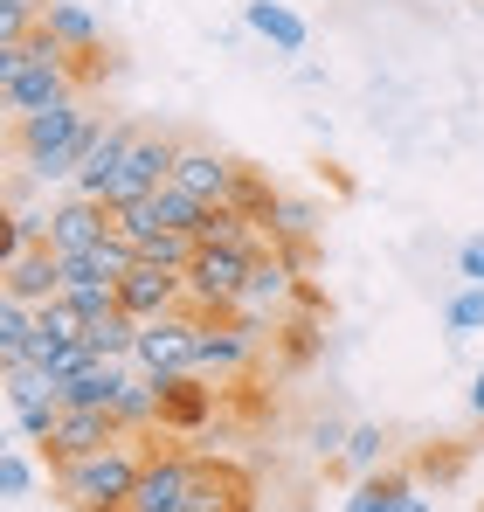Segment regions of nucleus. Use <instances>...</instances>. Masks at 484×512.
<instances>
[{
    "instance_id": "35",
    "label": "nucleus",
    "mask_w": 484,
    "mask_h": 512,
    "mask_svg": "<svg viewBox=\"0 0 484 512\" xmlns=\"http://www.w3.org/2000/svg\"><path fill=\"white\" fill-rule=\"evenodd\" d=\"M402 512H436V506H429V499H408V506Z\"/></svg>"
},
{
    "instance_id": "10",
    "label": "nucleus",
    "mask_w": 484,
    "mask_h": 512,
    "mask_svg": "<svg viewBox=\"0 0 484 512\" xmlns=\"http://www.w3.org/2000/svg\"><path fill=\"white\" fill-rule=\"evenodd\" d=\"M118 305L132 312V319H166V312H180L187 305V277L180 270H160V263H132L125 270V284H118Z\"/></svg>"
},
{
    "instance_id": "24",
    "label": "nucleus",
    "mask_w": 484,
    "mask_h": 512,
    "mask_svg": "<svg viewBox=\"0 0 484 512\" xmlns=\"http://www.w3.org/2000/svg\"><path fill=\"white\" fill-rule=\"evenodd\" d=\"M153 215H160V229H201V215H208V201H194L180 180H166L160 194H153Z\"/></svg>"
},
{
    "instance_id": "4",
    "label": "nucleus",
    "mask_w": 484,
    "mask_h": 512,
    "mask_svg": "<svg viewBox=\"0 0 484 512\" xmlns=\"http://www.w3.org/2000/svg\"><path fill=\"white\" fill-rule=\"evenodd\" d=\"M249 250H201L180 277H187V305L201 312V319H229L242 305V284H249Z\"/></svg>"
},
{
    "instance_id": "18",
    "label": "nucleus",
    "mask_w": 484,
    "mask_h": 512,
    "mask_svg": "<svg viewBox=\"0 0 484 512\" xmlns=\"http://www.w3.org/2000/svg\"><path fill=\"white\" fill-rule=\"evenodd\" d=\"M42 28L70 49V56H90V49H104V21L83 7V0H49V14H42Z\"/></svg>"
},
{
    "instance_id": "21",
    "label": "nucleus",
    "mask_w": 484,
    "mask_h": 512,
    "mask_svg": "<svg viewBox=\"0 0 484 512\" xmlns=\"http://www.w3.org/2000/svg\"><path fill=\"white\" fill-rule=\"evenodd\" d=\"M339 471H346L353 485L374 478V471H388V429H381V423H353L346 450H339Z\"/></svg>"
},
{
    "instance_id": "27",
    "label": "nucleus",
    "mask_w": 484,
    "mask_h": 512,
    "mask_svg": "<svg viewBox=\"0 0 484 512\" xmlns=\"http://www.w3.org/2000/svg\"><path fill=\"white\" fill-rule=\"evenodd\" d=\"M35 485H42L35 457H28V450H7V457H0V499L21 506V499H35Z\"/></svg>"
},
{
    "instance_id": "19",
    "label": "nucleus",
    "mask_w": 484,
    "mask_h": 512,
    "mask_svg": "<svg viewBox=\"0 0 484 512\" xmlns=\"http://www.w3.org/2000/svg\"><path fill=\"white\" fill-rule=\"evenodd\" d=\"M139 326H146V319H132L125 305H111V312H90V319H83V340H90V353H104V360H132Z\"/></svg>"
},
{
    "instance_id": "29",
    "label": "nucleus",
    "mask_w": 484,
    "mask_h": 512,
    "mask_svg": "<svg viewBox=\"0 0 484 512\" xmlns=\"http://www.w3.org/2000/svg\"><path fill=\"white\" fill-rule=\"evenodd\" d=\"M42 14H49V0H0V42H28L42 28Z\"/></svg>"
},
{
    "instance_id": "15",
    "label": "nucleus",
    "mask_w": 484,
    "mask_h": 512,
    "mask_svg": "<svg viewBox=\"0 0 484 512\" xmlns=\"http://www.w3.org/2000/svg\"><path fill=\"white\" fill-rule=\"evenodd\" d=\"M242 28L263 35L277 56H305V42H312V28H305V14L291 0H242Z\"/></svg>"
},
{
    "instance_id": "6",
    "label": "nucleus",
    "mask_w": 484,
    "mask_h": 512,
    "mask_svg": "<svg viewBox=\"0 0 484 512\" xmlns=\"http://www.w3.org/2000/svg\"><path fill=\"white\" fill-rule=\"evenodd\" d=\"M194 340H201V312L194 305H180V312H166V319H146L139 326V346H132V367H146V374H194Z\"/></svg>"
},
{
    "instance_id": "25",
    "label": "nucleus",
    "mask_w": 484,
    "mask_h": 512,
    "mask_svg": "<svg viewBox=\"0 0 484 512\" xmlns=\"http://www.w3.org/2000/svg\"><path fill=\"white\" fill-rule=\"evenodd\" d=\"M139 256H146V263H160V270H187V263L201 256V243H194V229H160V236H146V243H139Z\"/></svg>"
},
{
    "instance_id": "16",
    "label": "nucleus",
    "mask_w": 484,
    "mask_h": 512,
    "mask_svg": "<svg viewBox=\"0 0 484 512\" xmlns=\"http://www.w3.org/2000/svg\"><path fill=\"white\" fill-rule=\"evenodd\" d=\"M263 229H270L277 250H312L319 229H325V208H319V201H305V194H277V208H270Z\"/></svg>"
},
{
    "instance_id": "7",
    "label": "nucleus",
    "mask_w": 484,
    "mask_h": 512,
    "mask_svg": "<svg viewBox=\"0 0 484 512\" xmlns=\"http://www.w3.org/2000/svg\"><path fill=\"white\" fill-rule=\"evenodd\" d=\"M173 160H180V139H166V132H139L132 153H125V167H118V180L104 187V208H132V201L160 194L166 180H173Z\"/></svg>"
},
{
    "instance_id": "32",
    "label": "nucleus",
    "mask_w": 484,
    "mask_h": 512,
    "mask_svg": "<svg viewBox=\"0 0 484 512\" xmlns=\"http://www.w3.org/2000/svg\"><path fill=\"white\" fill-rule=\"evenodd\" d=\"M346 436H353V423H339V416H319V423H312V450H319L325 464H339Z\"/></svg>"
},
{
    "instance_id": "9",
    "label": "nucleus",
    "mask_w": 484,
    "mask_h": 512,
    "mask_svg": "<svg viewBox=\"0 0 484 512\" xmlns=\"http://www.w3.org/2000/svg\"><path fill=\"white\" fill-rule=\"evenodd\" d=\"M173 180L194 194V201H208V208H229L242 187V160H229L222 146H180V160H173Z\"/></svg>"
},
{
    "instance_id": "5",
    "label": "nucleus",
    "mask_w": 484,
    "mask_h": 512,
    "mask_svg": "<svg viewBox=\"0 0 484 512\" xmlns=\"http://www.w3.org/2000/svg\"><path fill=\"white\" fill-rule=\"evenodd\" d=\"M298 291H305V270H298V256L263 250L256 263H249V284H242L236 319H256V326H270V333H277V319L298 305Z\"/></svg>"
},
{
    "instance_id": "23",
    "label": "nucleus",
    "mask_w": 484,
    "mask_h": 512,
    "mask_svg": "<svg viewBox=\"0 0 484 512\" xmlns=\"http://www.w3.org/2000/svg\"><path fill=\"white\" fill-rule=\"evenodd\" d=\"M277 346H284V367H305V360L319 353V312H312V305L284 312V319H277Z\"/></svg>"
},
{
    "instance_id": "8",
    "label": "nucleus",
    "mask_w": 484,
    "mask_h": 512,
    "mask_svg": "<svg viewBox=\"0 0 484 512\" xmlns=\"http://www.w3.org/2000/svg\"><path fill=\"white\" fill-rule=\"evenodd\" d=\"M111 236V208L104 201H90V194H63V201H49V250L56 256H83V250H97Z\"/></svg>"
},
{
    "instance_id": "14",
    "label": "nucleus",
    "mask_w": 484,
    "mask_h": 512,
    "mask_svg": "<svg viewBox=\"0 0 484 512\" xmlns=\"http://www.w3.org/2000/svg\"><path fill=\"white\" fill-rule=\"evenodd\" d=\"M187 512H256V485L242 478L236 464L201 457L194 464V499H187Z\"/></svg>"
},
{
    "instance_id": "31",
    "label": "nucleus",
    "mask_w": 484,
    "mask_h": 512,
    "mask_svg": "<svg viewBox=\"0 0 484 512\" xmlns=\"http://www.w3.org/2000/svg\"><path fill=\"white\" fill-rule=\"evenodd\" d=\"M35 326L42 333H56V340H83V312L70 298H49V305H35Z\"/></svg>"
},
{
    "instance_id": "20",
    "label": "nucleus",
    "mask_w": 484,
    "mask_h": 512,
    "mask_svg": "<svg viewBox=\"0 0 484 512\" xmlns=\"http://www.w3.org/2000/svg\"><path fill=\"white\" fill-rule=\"evenodd\" d=\"M408 499H415V478H408L402 464H388V471L360 478V485H353V499H346L339 512H402Z\"/></svg>"
},
{
    "instance_id": "11",
    "label": "nucleus",
    "mask_w": 484,
    "mask_h": 512,
    "mask_svg": "<svg viewBox=\"0 0 484 512\" xmlns=\"http://www.w3.org/2000/svg\"><path fill=\"white\" fill-rule=\"evenodd\" d=\"M146 125L139 118H104V132L90 139V153H83V167H77V194H90V201H104V187L118 180V167H125V153H132V139H139Z\"/></svg>"
},
{
    "instance_id": "22",
    "label": "nucleus",
    "mask_w": 484,
    "mask_h": 512,
    "mask_svg": "<svg viewBox=\"0 0 484 512\" xmlns=\"http://www.w3.org/2000/svg\"><path fill=\"white\" fill-rule=\"evenodd\" d=\"M28 346H35V305L0 298V367H28Z\"/></svg>"
},
{
    "instance_id": "2",
    "label": "nucleus",
    "mask_w": 484,
    "mask_h": 512,
    "mask_svg": "<svg viewBox=\"0 0 484 512\" xmlns=\"http://www.w3.org/2000/svg\"><path fill=\"white\" fill-rule=\"evenodd\" d=\"M146 457H153V450H146L139 436H118V443L90 450V457H77V464L49 471V485H56V499H63L70 512H125L139 471H146Z\"/></svg>"
},
{
    "instance_id": "3",
    "label": "nucleus",
    "mask_w": 484,
    "mask_h": 512,
    "mask_svg": "<svg viewBox=\"0 0 484 512\" xmlns=\"http://www.w3.org/2000/svg\"><path fill=\"white\" fill-rule=\"evenodd\" d=\"M263 340H277L270 326H256V319H201V340H194V374L201 381H215V388H229V381H249L256 367H263Z\"/></svg>"
},
{
    "instance_id": "26",
    "label": "nucleus",
    "mask_w": 484,
    "mask_h": 512,
    "mask_svg": "<svg viewBox=\"0 0 484 512\" xmlns=\"http://www.w3.org/2000/svg\"><path fill=\"white\" fill-rule=\"evenodd\" d=\"M443 319H450V340H471V333H484V284H464V291H450Z\"/></svg>"
},
{
    "instance_id": "13",
    "label": "nucleus",
    "mask_w": 484,
    "mask_h": 512,
    "mask_svg": "<svg viewBox=\"0 0 484 512\" xmlns=\"http://www.w3.org/2000/svg\"><path fill=\"white\" fill-rule=\"evenodd\" d=\"M0 298H21V305H49L63 298V256L56 250H28L0 263Z\"/></svg>"
},
{
    "instance_id": "17",
    "label": "nucleus",
    "mask_w": 484,
    "mask_h": 512,
    "mask_svg": "<svg viewBox=\"0 0 484 512\" xmlns=\"http://www.w3.org/2000/svg\"><path fill=\"white\" fill-rule=\"evenodd\" d=\"M125 374H132V360H104V353H97L77 381H63V402H70V409H111L118 388H125Z\"/></svg>"
},
{
    "instance_id": "1",
    "label": "nucleus",
    "mask_w": 484,
    "mask_h": 512,
    "mask_svg": "<svg viewBox=\"0 0 484 512\" xmlns=\"http://www.w3.org/2000/svg\"><path fill=\"white\" fill-rule=\"evenodd\" d=\"M97 132H104V111L83 104V97H70V104H56V111L14 118V125H7V146H14V167L28 173L35 187H70Z\"/></svg>"
},
{
    "instance_id": "30",
    "label": "nucleus",
    "mask_w": 484,
    "mask_h": 512,
    "mask_svg": "<svg viewBox=\"0 0 484 512\" xmlns=\"http://www.w3.org/2000/svg\"><path fill=\"white\" fill-rule=\"evenodd\" d=\"M229 208H236L242 222H256V229H263V222H270V208H277V194H270V187H263L249 167H242V187H236V201H229Z\"/></svg>"
},
{
    "instance_id": "33",
    "label": "nucleus",
    "mask_w": 484,
    "mask_h": 512,
    "mask_svg": "<svg viewBox=\"0 0 484 512\" xmlns=\"http://www.w3.org/2000/svg\"><path fill=\"white\" fill-rule=\"evenodd\" d=\"M457 270H464V284H484V236H471V243L457 250Z\"/></svg>"
},
{
    "instance_id": "34",
    "label": "nucleus",
    "mask_w": 484,
    "mask_h": 512,
    "mask_svg": "<svg viewBox=\"0 0 484 512\" xmlns=\"http://www.w3.org/2000/svg\"><path fill=\"white\" fill-rule=\"evenodd\" d=\"M471 423H484V367L471 374Z\"/></svg>"
},
{
    "instance_id": "28",
    "label": "nucleus",
    "mask_w": 484,
    "mask_h": 512,
    "mask_svg": "<svg viewBox=\"0 0 484 512\" xmlns=\"http://www.w3.org/2000/svg\"><path fill=\"white\" fill-rule=\"evenodd\" d=\"M63 298L77 305L83 319H90V312H111V305H118V277H70Z\"/></svg>"
},
{
    "instance_id": "12",
    "label": "nucleus",
    "mask_w": 484,
    "mask_h": 512,
    "mask_svg": "<svg viewBox=\"0 0 484 512\" xmlns=\"http://www.w3.org/2000/svg\"><path fill=\"white\" fill-rule=\"evenodd\" d=\"M118 436H125V429L111 423V409H63V423H56V436L42 443V457H49V471H63V464H77V457L118 443Z\"/></svg>"
}]
</instances>
